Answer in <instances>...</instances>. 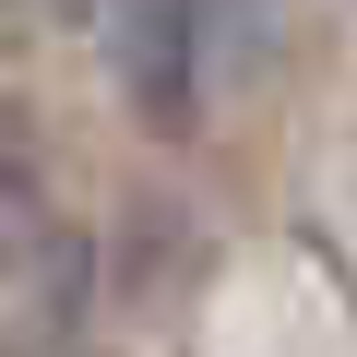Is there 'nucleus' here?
I'll return each mask as SVG.
<instances>
[{"instance_id": "obj_1", "label": "nucleus", "mask_w": 357, "mask_h": 357, "mask_svg": "<svg viewBox=\"0 0 357 357\" xmlns=\"http://www.w3.org/2000/svg\"><path fill=\"white\" fill-rule=\"evenodd\" d=\"M107 24V72L155 131H191L203 107V0H96Z\"/></svg>"}, {"instance_id": "obj_2", "label": "nucleus", "mask_w": 357, "mask_h": 357, "mask_svg": "<svg viewBox=\"0 0 357 357\" xmlns=\"http://www.w3.org/2000/svg\"><path fill=\"white\" fill-rule=\"evenodd\" d=\"M215 13H238V24H262V13H274V0H215Z\"/></svg>"}]
</instances>
